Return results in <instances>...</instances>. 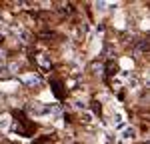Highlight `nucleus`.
I'll return each instance as SVG.
<instances>
[{"instance_id":"1","label":"nucleus","mask_w":150,"mask_h":144,"mask_svg":"<svg viewBox=\"0 0 150 144\" xmlns=\"http://www.w3.org/2000/svg\"><path fill=\"white\" fill-rule=\"evenodd\" d=\"M112 126H114L118 132L122 130V128H126V126H128L126 116H124V112H122V110H114V116H112Z\"/></svg>"},{"instance_id":"2","label":"nucleus","mask_w":150,"mask_h":144,"mask_svg":"<svg viewBox=\"0 0 150 144\" xmlns=\"http://www.w3.org/2000/svg\"><path fill=\"white\" fill-rule=\"evenodd\" d=\"M120 136H122V140H134V136H136V130L132 128V126H126V128H122L120 130Z\"/></svg>"},{"instance_id":"3","label":"nucleus","mask_w":150,"mask_h":144,"mask_svg":"<svg viewBox=\"0 0 150 144\" xmlns=\"http://www.w3.org/2000/svg\"><path fill=\"white\" fill-rule=\"evenodd\" d=\"M22 82L26 84V86H38V84H40V78H38L36 74H24Z\"/></svg>"},{"instance_id":"4","label":"nucleus","mask_w":150,"mask_h":144,"mask_svg":"<svg viewBox=\"0 0 150 144\" xmlns=\"http://www.w3.org/2000/svg\"><path fill=\"white\" fill-rule=\"evenodd\" d=\"M36 60H38V64H40V68H42V70H48V68H50V60H48L46 54H40Z\"/></svg>"},{"instance_id":"5","label":"nucleus","mask_w":150,"mask_h":144,"mask_svg":"<svg viewBox=\"0 0 150 144\" xmlns=\"http://www.w3.org/2000/svg\"><path fill=\"white\" fill-rule=\"evenodd\" d=\"M82 122H84V124H92V122H94L92 112H88V110H86V112H82Z\"/></svg>"},{"instance_id":"6","label":"nucleus","mask_w":150,"mask_h":144,"mask_svg":"<svg viewBox=\"0 0 150 144\" xmlns=\"http://www.w3.org/2000/svg\"><path fill=\"white\" fill-rule=\"evenodd\" d=\"M128 84H130V88H132V90H138V86H140V80H138V76H132V78L128 80Z\"/></svg>"},{"instance_id":"7","label":"nucleus","mask_w":150,"mask_h":144,"mask_svg":"<svg viewBox=\"0 0 150 144\" xmlns=\"http://www.w3.org/2000/svg\"><path fill=\"white\" fill-rule=\"evenodd\" d=\"M8 126H10V118L8 116H2L0 118V130H6Z\"/></svg>"},{"instance_id":"8","label":"nucleus","mask_w":150,"mask_h":144,"mask_svg":"<svg viewBox=\"0 0 150 144\" xmlns=\"http://www.w3.org/2000/svg\"><path fill=\"white\" fill-rule=\"evenodd\" d=\"M106 6H108V2H94V8H96L98 12H106L108 10Z\"/></svg>"},{"instance_id":"9","label":"nucleus","mask_w":150,"mask_h":144,"mask_svg":"<svg viewBox=\"0 0 150 144\" xmlns=\"http://www.w3.org/2000/svg\"><path fill=\"white\" fill-rule=\"evenodd\" d=\"M8 68H10L12 72H16V70H18V68H20V62H12V64H10V66H8Z\"/></svg>"},{"instance_id":"10","label":"nucleus","mask_w":150,"mask_h":144,"mask_svg":"<svg viewBox=\"0 0 150 144\" xmlns=\"http://www.w3.org/2000/svg\"><path fill=\"white\" fill-rule=\"evenodd\" d=\"M2 66H4V60L0 58V70H2Z\"/></svg>"}]
</instances>
